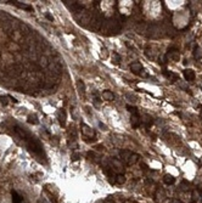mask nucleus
I'll list each match as a JSON object with an SVG mask.
<instances>
[{
	"label": "nucleus",
	"instance_id": "obj_1",
	"mask_svg": "<svg viewBox=\"0 0 202 203\" xmlns=\"http://www.w3.org/2000/svg\"><path fill=\"white\" fill-rule=\"evenodd\" d=\"M80 128H82V134H83V135H85V136H88V137L95 139V131L91 129L90 126H88L87 124H82Z\"/></svg>",
	"mask_w": 202,
	"mask_h": 203
},
{
	"label": "nucleus",
	"instance_id": "obj_2",
	"mask_svg": "<svg viewBox=\"0 0 202 203\" xmlns=\"http://www.w3.org/2000/svg\"><path fill=\"white\" fill-rule=\"evenodd\" d=\"M111 164L113 167V170H117V172H123L124 170V167H123V163L117 158H112L111 159Z\"/></svg>",
	"mask_w": 202,
	"mask_h": 203
},
{
	"label": "nucleus",
	"instance_id": "obj_3",
	"mask_svg": "<svg viewBox=\"0 0 202 203\" xmlns=\"http://www.w3.org/2000/svg\"><path fill=\"white\" fill-rule=\"evenodd\" d=\"M119 156H121V158L123 159L124 162H127V164H129L130 158H132V156H133V152L128 151V150H123V151L119 152Z\"/></svg>",
	"mask_w": 202,
	"mask_h": 203
},
{
	"label": "nucleus",
	"instance_id": "obj_4",
	"mask_svg": "<svg viewBox=\"0 0 202 203\" xmlns=\"http://www.w3.org/2000/svg\"><path fill=\"white\" fill-rule=\"evenodd\" d=\"M130 69L135 74H140L141 71H143V65H141L140 62H133L132 65H130Z\"/></svg>",
	"mask_w": 202,
	"mask_h": 203
},
{
	"label": "nucleus",
	"instance_id": "obj_5",
	"mask_svg": "<svg viewBox=\"0 0 202 203\" xmlns=\"http://www.w3.org/2000/svg\"><path fill=\"white\" fill-rule=\"evenodd\" d=\"M184 77L187 82H191V80H195V72L192 69H185L184 71Z\"/></svg>",
	"mask_w": 202,
	"mask_h": 203
},
{
	"label": "nucleus",
	"instance_id": "obj_6",
	"mask_svg": "<svg viewBox=\"0 0 202 203\" xmlns=\"http://www.w3.org/2000/svg\"><path fill=\"white\" fill-rule=\"evenodd\" d=\"M130 123H132V125H133V128H138L140 125V123H141V118L139 117V114H134V116H132V118H130Z\"/></svg>",
	"mask_w": 202,
	"mask_h": 203
},
{
	"label": "nucleus",
	"instance_id": "obj_7",
	"mask_svg": "<svg viewBox=\"0 0 202 203\" xmlns=\"http://www.w3.org/2000/svg\"><path fill=\"white\" fill-rule=\"evenodd\" d=\"M102 99L106 101H112L114 99V95L110 90H105V91H102Z\"/></svg>",
	"mask_w": 202,
	"mask_h": 203
},
{
	"label": "nucleus",
	"instance_id": "obj_8",
	"mask_svg": "<svg viewBox=\"0 0 202 203\" xmlns=\"http://www.w3.org/2000/svg\"><path fill=\"white\" fill-rule=\"evenodd\" d=\"M11 195H12V202H14V203H22V202H23V198L21 197L16 191H12Z\"/></svg>",
	"mask_w": 202,
	"mask_h": 203
},
{
	"label": "nucleus",
	"instance_id": "obj_9",
	"mask_svg": "<svg viewBox=\"0 0 202 203\" xmlns=\"http://www.w3.org/2000/svg\"><path fill=\"white\" fill-rule=\"evenodd\" d=\"M152 122H153V121H152V118H151V117L148 116V114H145V116H144V119H141V123H144L146 128L150 126V125L152 124Z\"/></svg>",
	"mask_w": 202,
	"mask_h": 203
},
{
	"label": "nucleus",
	"instance_id": "obj_10",
	"mask_svg": "<svg viewBox=\"0 0 202 203\" xmlns=\"http://www.w3.org/2000/svg\"><path fill=\"white\" fill-rule=\"evenodd\" d=\"M59 122H60V124L62 126H65V124H66V113H65V111H60L59 112Z\"/></svg>",
	"mask_w": 202,
	"mask_h": 203
},
{
	"label": "nucleus",
	"instance_id": "obj_11",
	"mask_svg": "<svg viewBox=\"0 0 202 203\" xmlns=\"http://www.w3.org/2000/svg\"><path fill=\"white\" fill-rule=\"evenodd\" d=\"M77 88H78L79 94L84 96V94H85V85H84V83L82 80H77Z\"/></svg>",
	"mask_w": 202,
	"mask_h": 203
},
{
	"label": "nucleus",
	"instance_id": "obj_12",
	"mask_svg": "<svg viewBox=\"0 0 202 203\" xmlns=\"http://www.w3.org/2000/svg\"><path fill=\"white\" fill-rule=\"evenodd\" d=\"M163 180H164V183H166L167 185H172V184H174V183H175V179H174L172 175H169V174L164 175Z\"/></svg>",
	"mask_w": 202,
	"mask_h": 203
},
{
	"label": "nucleus",
	"instance_id": "obj_13",
	"mask_svg": "<svg viewBox=\"0 0 202 203\" xmlns=\"http://www.w3.org/2000/svg\"><path fill=\"white\" fill-rule=\"evenodd\" d=\"M125 183V178L123 174H117L116 179H114V184H124Z\"/></svg>",
	"mask_w": 202,
	"mask_h": 203
},
{
	"label": "nucleus",
	"instance_id": "obj_14",
	"mask_svg": "<svg viewBox=\"0 0 202 203\" xmlns=\"http://www.w3.org/2000/svg\"><path fill=\"white\" fill-rule=\"evenodd\" d=\"M164 76L168 78V79H172V82H175V80H178V74H175V73H172V72H164Z\"/></svg>",
	"mask_w": 202,
	"mask_h": 203
},
{
	"label": "nucleus",
	"instance_id": "obj_15",
	"mask_svg": "<svg viewBox=\"0 0 202 203\" xmlns=\"http://www.w3.org/2000/svg\"><path fill=\"white\" fill-rule=\"evenodd\" d=\"M28 123H30V124H38L39 121H38V118H37V116H35V114H30V116H28Z\"/></svg>",
	"mask_w": 202,
	"mask_h": 203
},
{
	"label": "nucleus",
	"instance_id": "obj_16",
	"mask_svg": "<svg viewBox=\"0 0 202 203\" xmlns=\"http://www.w3.org/2000/svg\"><path fill=\"white\" fill-rule=\"evenodd\" d=\"M87 156H88V158H89V159H91V161H94V162H96V161H98V158H100L96 153H94V152H88V153H87Z\"/></svg>",
	"mask_w": 202,
	"mask_h": 203
},
{
	"label": "nucleus",
	"instance_id": "obj_17",
	"mask_svg": "<svg viewBox=\"0 0 202 203\" xmlns=\"http://www.w3.org/2000/svg\"><path fill=\"white\" fill-rule=\"evenodd\" d=\"M127 110H128L130 113H132V116H134V114H139L138 113V110L134 107V106H130V105H127Z\"/></svg>",
	"mask_w": 202,
	"mask_h": 203
},
{
	"label": "nucleus",
	"instance_id": "obj_18",
	"mask_svg": "<svg viewBox=\"0 0 202 203\" xmlns=\"http://www.w3.org/2000/svg\"><path fill=\"white\" fill-rule=\"evenodd\" d=\"M9 96H1V97H0V102H1V105L3 106H6L7 103H9Z\"/></svg>",
	"mask_w": 202,
	"mask_h": 203
},
{
	"label": "nucleus",
	"instance_id": "obj_19",
	"mask_svg": "<svg viewBox=\"0 0 202 203\" xmlns=\"http://www.w3.org/2000/svg\"><path fill=\"white\" fill-rule=\"evenodd\" d=\"M198 51H200V49H198V46L196 45V46L194 48V56H195V58H196V60H198V58L201 57V56H200V52H198Z\"/></svg>",
	"mask_w": 202,
	"mask_h": 203
},
{
	"label": "nucleus",
	"instance_id": "obj_20",
	"mask_svg": "<svg viewBox=\"0 0 202 203\" xmlns=\"http://www.w3.org/2000/svg\"><path fill=\"white\" fill-rule=\"evenodd\" d=\"M40 65H41V66H48V65H49V62H48L46 57H40Z\"/></svg>",
	"mask_w": 202,
	"mask_h": 203
},
{
	"label": "nucleus",
	"instance_id": "obj_21",
	"mask_svg": "<svg viewBox=\"0 0 202 203\" xmlns=\"http://www.w3.org/2000/svg\"><path fill=\"white\" fill-rule=\"evenodd\" d=\"M113 58H114V63H119V61H121V56L118 55V54H113Z\"/></svg>",
	"mask_w": 202,
	"mask_h": 203
},
{
	"label": "nucleus",
	"instance_id": "obj_22",
	"mask_svg": "<svg viewBox=\"0 0 202 203\" xmlns=\"http://www.w3.org/2000/svg\"><path fill=\"white\" fill-rule=\"evenodd\" d=\"M79 157H80V155H79V153H73V155H72V157H71V159H72V161H78Z\"/></svg>",
	"mask_w": 202,
	"mask_h": 203
},
{
	"label": "nucleus",
	"instance_id": "obj_23",
	"mask_svg": "<svg viewBox=\"0 0 202 203\" xmlns=\"http://www.w3.org/2000/svg\"><path fill=\"white\" fill-rule=\"evenodd\" d=\"M45 17L49 19V21H51V22H52V21H54V17H52L50 14H45Z\"/></svg>",
	"mask_w": 202,
	"mask_h": 203
},
{
	"label": "nucleus",
	"instance_id": "obj_24",
	"mask_svg": "<svg viewBox=\"0 0 202 203\" xmlns=\"http://www.w3.org/2000/svg\"><path fill=\"white\" fill-rule=\"evenodd\" d=\"M99 125H100V128H102V130H107V126H106L103 123H101V122H100V123H99Z\"/></svg>",
	"mask_w": 202,
	"mask_h": 203
},
{
	"label": "nucleus",
	"instance_id": "obj_25",
	"mask_svg": "<svg viewBox=\"0 0 202 203\" xmlns=\"http://www.w3.org/2000/svg\"><path fill=\"white\" fill-rule=\"evenodd\" d=\"M103 203H114V201H113V199H111V198H106Z\"/></svg>",
	"mask_w": 202,
	"mask_h": 203
}]
</instances>
